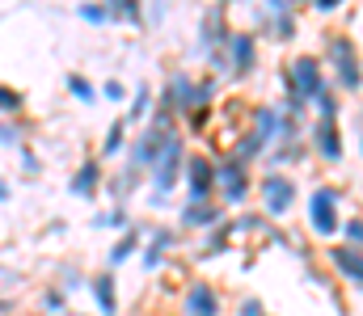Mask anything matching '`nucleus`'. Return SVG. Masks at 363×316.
<instances>
[{
    "instance_id": "1",
    "label": "nucleus",
    "mask_w": 363,
    "mask_h": 316,
    "mask_svg": "<svg viewBox=\"0 0 363 316\" xmlns=\"http://www.w3.org/2000/svg\"><path fill=\"white\" fill-rule=\"evenodd\" d=\"M287 81V102H317L325 93V72H321V59L317 55H296L283 72Z\"/></svg>"
},
{
    "instance_id": "2",
    "label": "nucleus",
    "mask_w": 363,
    "mask_h": 316,
    "mask_svg": "<svg viewBox=\"0 0 363 316\" xmlns=\"http://www.w3.org/2000/svg\"><path fill=\"white\" fill-rule=\"evenodd\" d=\"M211 102V85L203 81V85H194L186 72H174L169 76V85H165V114H203Z\"/></svg>"
},
{
    "instance_id": "3",
    "label": "nucleus",
    "mask_w": 363,
    "mask_h": 316,
    "mask_svg": "<svg viewBox=\"0 0 363 316\" xmlns=\"http://www.w3.org/2000/svg\"><path fill=\"white\" fill-rule=\"evenodd\" d=\"M338 203H342V194H338L334 186H317V190L308 194V228H313L317 236H334V232L342 228Z\"/></svg>"
},
{
    "instance_id": "4",
    "label": "nucleus",
    "mask_w": 363,
    "mask_h": 316,
    "mask_svg": "<svg viewBox=\"0 0 363 316\" xmlns=\"http://www.w3.org/2000/svg\"><path fill=\"white\" fill-rule=\"evenodd\" d=\"M152 194L157 199H165L174 186H178V177H182V135L174 131L169 139H165V148H161V156L152 160Z\"/></svg>"
},
{
    "instance_id": "5",
    "label": "nucleus",
    "mask_w": 363,
    "mask_h": 316,
    "mask_svg": "<svg viewBox=\"0 0 363 316\" xmlns=\"http://www.w3.org/2000/svg\"><path fill=\"white\" fill-rule=\"evenodd\" d=\"M330 64H334V76L342 89H359L363 85V64H359V51L351 47L347 34H330Z\"/></svg>"
},
{
    "instance_id": "6",
    "label": "nucleus",
    "mask_w": 363,
    "mask_h": 316,
    "mask_svg": "<svg viewBox=\"0 0 363 316\" xmlns=\"http://www.w3.org/2000/svg\"><path fill=\"white\" fill-rule=\"evenodd\" d=\"M216 190H220V199H224L228 207L245 203V199H250V169H245L241 160L216 165Z\"/></svg>"
},
{
    "instance_id": "7",
    "label": "nucleus",
    "mask_w": 363,
    "mask_h": 316,
    "mask_svg": "<svg viewBox=\"0 0 363 316\" xmlns=\"http://www.w3.org/2000/svg\"><path fill=\"white\" fill-rule=\"evenodd\" d=\"M224 51H228V72L233 76H250L254 72V64H258V38L250 30H233L228 42H224Z\"/></svg>"
},
{
    "instance_id": "8",
    "label": "nucleus",
    "mask_w": 363,
    "mask_h": 316,
    "mask_svg": "<svg viewBox=\"0 0 363 316\" xmlns=\"http://www.w3.org/2000/svg\"><path fill=\"white\" fill-rule=\"evenodd\" d=\"M186 194H190V203H211V194H216V165H211V156H190L186 160Z\"/></svg>"
},
{
    "instance_id": "9",
    "label": "nucleus",
    "mask_w": 363,
    "mask_h": 316,
    "mask_svg": "<svg viewBox=\"0 0 363 316\" xmlns=\"http://www.w3.org/2000/svg\"><path fill=\"white\" fill-rule=\"evenodd\" d=\"M262 207H267V215H287L296 207V182L283 173H267L262 177Z\"/></svg>"
},
{
    "instance_id": "10",
    "label": "nucleus",
    "mask_w": 363,
    "mask_h": 316,
    "mask_svg": "<svg viewBox=\"0 0 363 316\" xmlns=\"http://www.w3.org/2000/svg\"><path fill=\"white\" fill-rule=\"evenodd\" d=\"M182 312L186 316H220V291L211 283H194L182 300Z\"/></svg>"
},
{
    "instance_id": "11",
    "label": "nucleus",
    "mask_w": 363,
    "mask_h": 316,
    "mask_svg": "<svg viewBox=\"0 0 363 316\" xmlns=\"http://www.w3.org/2000/svg\"><path fill=\"white\" fill-rule=\"evenodd\" d=\"M313 148H317V156H325V160H338V156H342L338 118H317V127H313Z\"/></svg>"
},
{
    "instance_id": "12",
    "label": "nucleus",
    "mask_w": 363,
    "mask_h": 316,
    "mask_svg": "<svg viewBox=\"0 0 363 316\" xmlns=\"http://www.w3.org/2000/svg\"><path fill=\"white\" fill-rule=\"evenodd\" d=\"M224 42H228V30H224V13H220V8L203 13V30H199V51H203V55H211V47H224Z\"/></svg>"
},
{
    "instance_id": "13",
    "label": "nucleus",
    "mask_w": 363,
    "mask_h": 316,
    "mask_svg": "<svg viewBox=\"0 0 363 316\" xmlns=\"http://www.w3.org/2000/svg\"><path fill=\"white\" fill-rule=\"evenodd\" d=\"M334 266H338V274H342L347 283H355V287H363V249H351V245H338V249H334Z\"/></svg>"
},
{
    "instance_id": "14",
    "label": "nucleus",
    "mask_w": 363,
    "mask_h": 316,
    "mask_svg": "<svg viewBox=\"0 0 363 316\" xmlns=\"http://www.w3.org/2000/svg\"><path fill=\"white\" fill-rule=\"evenodd\" d=\"M93 300H97V312H101V316H114V308H118L114 274H97V279H93Z\"/></svg>"
},
{
    "instance_id": "15",
    "label": "nucleus",
    "mask_w": 363,
    "mask_h": 316,
    "mask_svg": "<svg viewBox=\"0 0 363 316\" xmlns=\"http://www.w3.org/2000/svg\"><path fill=\"white\" fill-rule=\"evenodd\" d=\"M216 219H220L216 203H186V211H182V228H207Z\"/></svg>"
},
{
    "instance_id": "16",
    "label": "nucleus",
    "mask_w": 363,
    "mask_h": 316,
    "mask_svg": "<svg viewBox=\"0 0 363 316\" xmlns=\"http://www.w3.org/2000/svg\"><path fill=\"white\" fill-rule=\"evenodd\" d=\"M97 182H101V173H97V160H85V165L77 169V177L68 182V190H72V194H81V199H89L93 190H97Z\"/></svg>"
},
{
    "instance_id": "17",
    "label": "nucleus",
    "mask_w": 363,
    "mask_h": 316,
    "mask_svg": "<svg viewBox=\"0 0 363 316\" xmlns=\"http://www.w3.org/2000/svg\"><path fill=\"white\" fill-rule=\"evenodd\" d=\"M169 245H174V236H169V232H152V245L144 249V266H148V270H157V266L165 262Z\"/></svg>"
},
{
    "instance_id": "18",
    "label": "nucleus",
    "mask_w": 363,
    "mask_h": 316,
    "mask_svg": "<svg viewBox=\"0 0 363 316\" xmlns=\"http://www.w3.org/2000/svg\"><path fill=\"white\" fill-rule=\"evenodd\" d=\"M127 148V122H114L110 131H106V144H101V156H114V152H123Z\"/></svg>"
},
{
    "instance_id": "19",
    "label": "nucleus",
    "mask_w": 363,
    "mask_h": 316,
    "mask_svg": "<svg viewBox=\"0 0 363 316\" xmlns=\"http://www.w3.org/2000/svg\"><path fill=\"white\" fill-rule=\"evenodd\" d=\"M135 249H140V240H135V236H123V240H118V245L110 249V266H123V262H127V257H131Z\"/></svg>"
},
{
    "instance_id": "20",
    "label": "nucleus",
    "mask_w": 363,
    "mask_h": 316,
    "mask_svg": "<svg viewBox=\"0 0 363 316\" xmlns=\"http://www.w3.org/2000/svg\"><path fill=\"white\" fill-rule=\"evenodd\" d=\"M148 105H152V93H148V85H140V89H135V98H131V114H127V118H131V122H135V118H144V114H148Z\"/></svg>"
},
{
    "instance_id": "21",
    "label": "nucleus",
    "mask_w": 363,
    "mask_h": 316,
    "mask_svg": "<svg viewBox=\"0 0 363 316\" xmlns=\"http://www.w3.org/2000/svg\"><path fill=\"white\" fill-rule=\"evenodd\" d=\"M68 89H72V98H81V102H93V98H97V89H93L85 76H68Z\"/></svg>"
},
{
    "instance_id": "22",
    "label": "nucleus",
    "mask_w": 363,
    "mask_h": 316,
    "mask_svg": "<svg viewBox=\"0 0 363 316\" xmlns=\"http://www.w3.org/2000/svg\"><path fill=\"white\" fill-rule=\"evenodd\" d=\"M342 232H347V245L351 249H363V219H347Z\"/></svg>"
},
{
    "instance_id": "23",
    "label": "nucleus",
    "mask_w": 363,
    "mask_h": 316,
    "mask_svg": "<svg viewBox=\"0 0 363 316\" xmlns=\"http://www.w3.org/2000/svg\"><path fill=\"white\" fill-rule=\"evenodd\" d=\"M77 13H81V17H85V21H93V25H101V21H110V13H106V8H101V4H81V8H77Z\"/></svg>"
},
{
    "instance_id": "24",
    "label": "nucleus",
    "mask_w": 363,
    "mask_h": 316,
    "mask_svg": "<svg viewBox=\"0 0 363 316\" xmlns=\"http://www.w3.org/2000/svg\"><path fill=\"white\" fill-rule=\"evenodd\" d=\"M17 105H21V93H17V89H9V85H0V110L9 114V110H17Z\"/></svg>"
},
{
    "instance_id": "25",
    "label": "nucleus",
    "mask_w": 363,
    "mask_h": 316,
    "mask_svg": "<svg viewBox=\"0 0 363 316\" xmlns=\"http://www.w3.org/2000/svg\"><path fill=\"white\" fill-rule=\"evenodd\" d=\"M97 228H127V211H110V215H97Z\"/></svg>"
},
{
    "instance_id": "26",
    "label": "nucleus",
    "mask_w": 363,
    "mask_h": 316,
    "mask_svg": "<svg viewBox=\"0 0 363 316\" xmlns=\"http://www.w3.org/2000/svg\"><path fill=\"white\" fill-rule=\"evenodd\" d=\"M101 93H106L110 102H123V98H127V89H123L118 81H106V85H101Z\"/></svg>"
},
{
    "instance_id": "27",
    "label": "nucleus",
    "mask_w": 363,
    "mask_h": 316,
    "mask_svg": "<svg viewBox=\"0 0 363 316\" xmlns=\"http://www.w3.org/2000/svg\"><path fill=\"white\" fill-rule=\"evenodd\" d=\"M237 316H267L262 312V304H258V300H245V304H241V312Z\"/></svg>"
},
{
    "instance_id": "28",
    "label": "nucleus",
    "mask_w": 363,
    "mask_h": 316,
    "mask_svg": "<svg viewBox=\"0 0 363 316\" xmlns=\"http://www.w3.org/2000/svg\"><path fill=\"white\" fill-rule=\"evenodd\" d=\"M43 304H51V312H60V304H64V291H51V295H43Z\"/></svg>"
},
{
    "instance_id": "29",
    "label": "nucleus",
    "mask_w": 363,
    "mask_h": 316,
    "mask_svg": "<svg viewBox=\"0 0 363 316\" xmlns=\"http://www.w3.org/2000/svg\"><path fill=\"white\" fill-rule=\"evenodd\" d=\"M0 144H17V131L13 127H0Z\"/></svg>"
},
{
    "instance_id": "30",
    "label": "nucleus",
    "mask_w": 363,
    "mask_h": 316,
    "mask_svg": "<svg viewBox=\"0 0 363 316\" xmlns=\"http://www.w3.org/2000/svg\"><path fill=\"white\" fill-rule=\"evenodd\" d=\"M4 199H9V186H4V177H0V203H4Z\"/></svg>"
}]
</instances>
